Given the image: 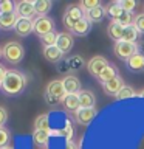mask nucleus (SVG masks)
<instances>
[{"label":"nucleus","mask_w":144,"mask_h":149,"mask_svg":"<svg viewBox=\"0 0 144 149\" xmlns=\"http://www.w3.org/2000/svg\"><path fill=\"white\" fill-rule=\"evenodd\" d=\"M16 5L11 0H3L0 2V14H9V13H16Z\"/></svg>","instance_id":"30"},{"label":"nucleus","mask_w":144,"mask_h":149,"mask_svg":"<svg viewBox=\"0 0 144 149\" xmlns=\"http://www.w3.org/2000/svg\"><path fill=\"white\" fill-rule=\"evenodd\" d=\"M51 6H53V3L50 0H36L34 2V11H36V14H39V17L46 16L50 13Z\"/></svg>","instance_id":"23"},{"label":"nucleus","mask_w":144,"mask_h":149,"mask_svg":"<svg viewBox=\"0 0 144 149\" xmlns=\"http://www.w3.org/2000/svg\"><path fill=\"white\" fill-rule=\"evenodd\" d=\"M65 149H79V148H78V144L71 140V141H65Z\"/></svg>","instance_id":"39"},{"label":"nucleus","mask_w":144,"mask_h":149,"mask_svg":"<svg viewBox=\"0 0 144 149\" xmlns=\"http://www.w3.org/2000/svg\"><path fill=\"white\" fill-rule=\"evenodd\" d=\"M105 13H107V16L111 17V20H116V19H119L125 11L119 5V2H111L109 5H105Z\"/></svg>","instance_id":"22"},{"label":"nucleus","mask_w":144,"mask_h":149,"mask_svg":"<svg viewBox=\"0 0 144 149\" xmlns=\"http://www.w3.org/2000/svg\"><path fill=\"white\" fill-rule=\"evenodd\" d=\"M133 26L139 34H144V14H138L133 17Z\"/></svg>","instance_id":"34"},{"label":"nucleus","mask_w":144,"mask_h":149,"mask_svg":"<svg viewBox=\"0 0 144 149\" xmlns=\"http://www.w3.org/2000/svg\"><path fill=\"white\" fill-rule=\"evenodd\" d=\"M57 36H59V33H50V34H46L42 37V42L45 44V47H51V45H56V42H57Z\"/></svg>","instance_id":"35"},{"label":"nucleus","mask_w":144,"mask_h":149,"mask_svg":"<svg viewBox=\"0 0 144 149\" xmlns=\"http://www.w3.org/2000/svg\"><path fill=\"white\" fill-rule=\"evenodd\" d=\"M109 61H107L104 56H93V58L87 62V70L88 73H91L93 76L99 78V74L104 72V68L109 67Z\"/></svg>","instance_id":"7"},{"label":"nucleus","mask_w":144,"mask_h":149,"mask_svg":"<svg viewBox=\"0 0 144 149\" xmlns=\"http://www.w3.org/2000/svg\"><path fill=\"white\" fill-rule=\"evenodd\" d=\"M99 0H84V2H81V5L79 6L82 8V11L84 13H87V11H90V9L93 8H96V6H99Z\"/></svg>","instance_id":"36"},{"label":"nucleus","mask_w":144,"mask_h":149,"mask_svg":"<svg viewBox=\"0 0 144 149\" xmlns=\"http://www.w3.org/2000/svg\"><path fill=\"white\" fill-rule=\"evenodd\" d=\"M90 30H91V22L87 17H84L71 28V33L76 36H87L90 33Z\"/></svg>","instance_id":"20"},{"label":"nucleus","mask_w":144,"mask_h":149,"mask_svg":"<svg viewBox=\"0 0 144 149\" xmlns=\"http://www.w3.org/2000/svg\"><path fill=\"white\" fill-rule=\"evenodd\" d=\"M138 95H139V96H143V98H144V90H143V92H139V93H138Z\"/></svg>","instance_id":"42"},{"label":"nucleus","mask_w":144,"mask_h":149,"mask_svg":"<svg viewBox=\"0 0 144 149\" xmlns=\"http://www.w3.org/2000/svg\"><path fill=\"white\" fill-rule=\"evenodd\" d=\"M33 140L37 146H46L50 140V130H34Z\"/></svg>","instance_id":"25"},{"label":"nucleus","mask_w":144,"mask_h":149,"mask_svg":"<svg viewBox=\"0 0 144 149\" xmlns=\"http://www.w3.org/2000/svg\"><path fill=\"white\" fill-rule=\"evenodd\" d=\"M26 87V76L19 70H8L6 76H5L3 82H2V90L6 95H19L25 90Z\"/></svg>","instance_id":"1"},{"label":"nucleus","mask_w":144,"mask_h":149,"mask_svg":"<svg viewBox=\"0 0 144 149\" xmlns=\"http://www.w3.org/2000/svg\"><path fill=\"white\" fill-rule=\"evenodd\" d=\"M6 72H8V70H5L2 65H0V86H2L3 79H5V76H6Z\"/></svg>","instance_id":"40"},{"label":"nucleus","mask_w":144,"mask_h":149,"mask_svg":"<svg viewBox=\"0 0 144 149\" xmlns=\"http://www.w3.org/2000/svg\"><path fill=\"white\" fill-rule=\"evenodd\" d=\"M119 5L123 6L124 11H127V13H132L135 8H136V2L135 0H121Z\"/></svg>","instance_id":"37"},{"label":"nucleus","mask_w":144,"mask_h":149,"mask_svg":"<svg viewBox=\"0 0 144 149\" xmlns=\"http://www.w3.org/2000/svg\"><path fill=\"white\" fill-rule=\"evenodd\" d=\"M3 149H14L12 146H6V148H3Z\"/></svg>","instance_id":"44"},{"label":"nucleus","mask_w":144,"mask_h":149,"mask_svg":"<svg viewBox=\"0 0 144 149\" xmlns=\"http://www.w3.org/2000/svg\"><path fill=\"white\" fill-rule=\"evenodd\" d=\"M64 53L57 48V45H51V47H45L44 48V58L48 61V62H59L60 59H62Z\"/></svg>","instance_id":"18"},{"label":"nucleus","mask_w":144,"mask_h":149,"mask_svg":"<svg viewBox=\"0 0 144 149\" xmlns=\"http://www.w3.org/2000/svg\"><path fill=\"white\" fill-rule=\"evenodd\" d=\"M34 130H50V116L44 113L39 115L34 121Z\"/></svg>","instance_id":"28"},{"label":"nucleus","mask_w":144,"mask_h":149,"mask_svg":"<svg viewBox=\"0 0 144 149\" xmlns=\"http://www.w3.org/2000/svg\"><path fill=\"white\" fill-rule=\"evenodd\" d=\"M138 50H139V53H141V54L144 56V42H143L141 45H138Z\"/></svg>","instance_id":"41"},{"label":"nucleus","mask_w":144,"mask_h":149,"mask_svg":"<svg viewBox=\"0 0 144 149\" xmlns=\"http://www.w3.org/2000/svg\"><path fill=\"white\" fill-rule=\"evenodd\" d=\"M138 93L135 92V88H132L130 86H124V88L119 92V95L116 96V100H125V98H133L136 96Z\"/></svg>","instance_id":"31"},{"label":"nucleus","mask_w":144,"mask_h":149,"mask_svg":"<svg viewBox=\"0 0 144 149\" xmlns=\"http://www.w3.org/2000/svg\"><path fill=\"white\" fill-rule=\"evenodd\" d=\"M3 56V48H0V58Z\"/></svg>","instance_id":"43"},{"label":"nucleus","mask_w":144,"mask_h":149,"mask_svg":"<svg viewBox=\"0 0 144 149\" xmlns=\"http://www.w3.org/2000/svg\"><path fill=\"white\" fill-rule=\"evenodd\" d=\"M79 102H81V109H95L96 98L90 90H81L79 92Z\"/></svg>","instance_id":"16"},{"label":"nucleus","mask_w":144,"mask_h":149,"mask_svg":"<svg viewBox=\"0 0 144 149\" xmlns=\"http://www.w3.org/2000/svg\"><path fill=\"white\" fill-rule=\"evenodd\" d=\"M3 58L8 64H20L22 59L25 58V48L20 42L11 40L3 47Z\"/></svg>","instance_id":"3"},{"label":"nucleus","mask_w":144,"mask_h":149,"mask_svg":"<svg viewBox=\"0 0 144 149\" xmlns=\"http://www.w3.org/2000/svg\"><path fill=\"white\" fill-rule=\"evenodd\" d=\"M6 121H8V112L3 107H0V127H3L6 124Z\"/></svg>","instance_id":"38"},{"label":"nucleus","mask_w":144,"mask_h":149,"mask_svg":"<svg viewBox=\"0 0 144 149\" xmlns=\"http://www.w3.org/2000/svg\"><path fill=\"white\" fill-rule=\"evenodd\" d=\"M115 22H118L119 25L123 26H129V25H133V17H132V13H127L125 11L123 16H121L119 19H116Z\"/></svg>","instance_id":"33"},{"label":"nucleus","mask_w":144,"mask_h":149,"mask_svg":"<svg viewBox=\"0 0 144 149\" xmlns=\"http://www.w3.org/2000/svg\"><path fill=\"white\" fill-rule=\"evenodd\" d=\"M138 34L139 33L136 31V28H135L133 25H129L124 28V33H123V40L125 42H130V44H135L138 39Z\"/></svg>","instance_id":"27"},{"label":"nucleus","mask_w":144,"mask_h":149,"mask_svg":"<svg viewBox=\"0 0 144 149\" xmlns=\"http://www.w3.org/2000/svg\"><path fill=\"white\" fill-rule=\"evenodd\" d=\"M102 86H104L105 95H109V96H118L119 92L124 88L125 84H124V81H123V79H121L119 76H116L115 79H111V81L102 84Z\"/></svg>","instance_id":"10"},{"label":"nucleus","mask_w":144,"mask_h":149,"mask_svg":"<svg viewBox=\"0 0 144 149\" xmlns=\"http://www.w3.org/2000/svg\"><path fill=\"white\" fill-rule=\"evenodd\" d=\"M96 109H79L76 113H74V120L78 121L81 126H88L95 120L96 116Z\"/></svg>","instance_id":"11"},{"label":"nucleus","mask_w":144,"mask_h":149,"mask_svg":"<svg viewBox=\"0 0 144 149\" xmlns=\"http://www.w3.org/2000/svg\"><path fill=\"white\" fill-rule=\"evenodd\" d=\"M62 82H64L67 95H74V93H79V90H81V82H79V79L76 76H73V74L65 76L62 79Z\"/></svg>","instance_id":"12"},{"label":"nucleus","mask_w":144,"mask_h":149,"mask_svg":"<svg viewBox=\"0 0 144 149\" xmlns=\"http://www.w3.org/2000/svg\"><path fill=\"white\" fill-rule=\"evenodd\" d=\"M136 53H139L136 44H130V42H125V40H119L115 44V54L123 61H129Z\"/></svg>","instance_id":"5"},{"label":"nucleus","mask_w":144,"mask_h":149,"mask_svg":"<svg viewBox=\"0 0 144 149\" xmlns=\"http://www.w3.org/2000/svg\"><path fill=\"white\" fill-rule=\"evenodd\" d=\"M59 135L65 138V141H71V138L74 135V127H73V124L70 120H65V126L59 130Z\"/></svg>","instance_id":"29"},{"label":"nucleus","mask_w":144,"mask_h":149,"mask_svg":"<svg viewBox=\"0 0 144 149\" xmlns=\"http://www.w3.org/2000/svg\"><path fill=\"white\" fill-rule=\"evenodd\" d=\"M116 76H118V68L113 67V65H109L107 68H104V72L99 74V78H98V79H99L102 84H105V82L111 81V79H115Z\"/></svg>","instance_id":"24"},{"label":"nucleus","mask_w":144,"mask_h":149,"mask_svg":"<svg viewBox=\"0 0 144 149\" xmlns=\"http://www.w3.org/2000/svg\"><path fill=\"white\" fill-rule=\"evenodd\" d=\"M125 64H127V67L132 72H143L144 70V56L141 53H136L129 61H125Z\"/></svg>","instance_id":"21"},{"label":"nucleus","mask_w":144,"mask_h":149,"mask_svg":"<svg viewBox=\"0 0 144 149\" xmlns=\"http://www.w3.org/2000/svg\"><path fill=\"white\" fill-rule=\"evenodd\" d=\"M16 11H17V14H19V17L31 19L33 14H36V11H34V2H26V0L19 2Z\"/></svg>","instance_id":"13"},{"label":"nucleus","mask_w":144,"mask_h":149,"mask_svg":"<svg viewBox=\"0 0 144 149\" xmlns=\"http://www.w3.org/2000/svg\"><path fill=\"white\" fill-rule=\"evenodd\" d=\"M105 16H107L105 6H102V5H99V6H96V8H93V9H90V11L85 13V17H87L91 23H99V22H102V19H104Z\"/></svg>","instance_id":"19"},{"label":"nucleus","mask_w":144,"mask_h":149,"mask_svg":"<svg viewBox=\"0 0 144 149\" xmlns=\"http://www.w3.org/2000/svg\"><path fill=\"white\" fill-rule=\"evenodd\" d=\"M124 28H125V26L119 25L118 22L111 20V22H110V25L107 26V34H109V37H110V39H113L115 42H119V40H123Z\"/></svg>","instance_id":"17"},{"label":"nucleus","mask_w":144,"mask_h":149,"mask_svg":"<svg viewBox=\"0 0 144 149\" xmlns=\"http://www.w3.org/2000/svg\"><path fill=\"white\" fill-rule=\"evenodd\" d=\"M67 96V92H65L64 82L60 79H54L51 81L45 88V101L48 104H57V102H62L64 98Z\"/></svg>","instance_id":"2"},{"label":"nucleus","mask_w":144,"mask_h":149,"mask_svg":"<svg viewBox=\"0 0 144 149\" xmlns=\"http://www.w3.org/2000/svg\"><path fill=\"white\" fill-rule=\"evenodd\" d=\"M17 20H19L17 11L9 14H0V30H11V28L16 26Z\"/></svg>","instance_id":"14"},{"label":"nucleus","mask_w":144,"mask_h":149,"mask_svg":"<svg viewBox=\"0 0 144 149\" xmlns=\"http://www.w3.org/2000/svg\"><path fill=\"white\" fill-rule=\"evenodd\" d=\"M84 17H85V13L82 11V8L79 6V5H70V6L65 9L62 20H64V25L71 31V28Z\"/></svg>","instance_id":"4"},{"label":"nucleus","mask_w":144,"mask_h":149,"mask_svg":"<svg viewBox=\"0 0 144 149\" xmlns=\"http://www.w3.org/2000/svg\"><path fill=\"white\" fill-rule=\"evenodd\" d=\"M56 45H57V48L62 51V53H68V51H71L73 45H74V39H73V34L68 31H62L59 33L57 36V42H56Z\"/></svg>","instance_id":"8"},{"label":"nucleus","mask_w":144,"mask_h":149,"mask_svg":"<svg viewBox=\"0 0 144 149\" xmlns=\"http://www.w3.org/2000/svg\"><path fill=\"white\" fill-rule=\"evenodd\" d=\"M9 140H11V134L6 127H0V149L6 148Z\"/></svg>","instance_id":"32"},{"label":"nucleus","mask_w":144,"mask_h":149,"mask_svg":"<svg viewBox=\"0 0 144 149\" xmlns=\"http://www.w3.org/2000/svg\"><path fill=\"white\" fill-rule=\"evenodd\" d=\"M14 30L20 37H26L30 36V33L34 31V22L31 19H25V17H19V20L14 26Z\"/></svg>","instance_id":"9"},{"label":"nucleus","mask_w":144,"mask_h":149,"mask_svg":"<svg viewBox=\"0 0 144 149\" xmlns=\"http://www.w3.org/2000/svg\"><path fill=\"white\" fill-rule=\"evenodd\" d=\"M62 104L65 107V110L71 112V113H76V112L81 109V102H79V93H74V95H67L64 98Z\"/></svg>","instance_id":"15"},{"label":"nucleus","mask_w":144,"mask_h":149,"mask_svg":"<svg viewBox=\"0 0 144 149\" xmlns=\"http://www.w3.org/2000/svg\"><path fill=\"white\" fill-rule=\"evenodd\" d=\"M53 31H56L54 30V22L51 20L48 16L37 17L36 20H34V33L40 37V39L44 36L50 34V33H53Z\"/></svg>","instance_id":"6"},{"label":"nucleus","mask_w":144,"mask_h":149,"mask_svg":"<svg viewBox=\"0 0 144 149\" xmlns=\"http://www.w3.org/2000/svg\"><path fill=\"white\" fill-rule=\"evenodd\" d=\"M84 64L85 62H84V59L81 56H71V58H68L64 62V68L65 70H79Z\"/></svg>","instance_id":"26"}]
</instances>
